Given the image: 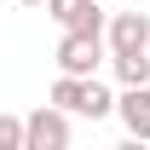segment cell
Here are the masks:
<instances>
[{"instance_id": "1", "label": "cell", "mask_w": 150, "mask_h": 150, "mask_svg": "<svg viewBox=\"0 0 150 150\" xmlns=\"http://www.w3.org/2000/svg\"><path fill=\"white\" fill-rule=\"evenodd\" d=\"M46 18L64 29V35H110V18H104V0H52Z\"/></svg>"}, {"instance_id": "2", "label": "cell", "mask_w": 150, "mask_h": 150, "mask_svg": "<svg viewBox=\"0 0 150 150\" xmlns=\"http://www.w3.org/2000/svg\"><path fill=\"white\" fill-rule=\"evenodd\" d=\"M110 40L104 35H64L58 40V69L75 75V81H98V58H104Z\"/></svg>"}, {"instance_id": "3", "label": "cell", "mask_w": 150, "mask_h": 150, "mask_svg": "<svg viewBox=\"0 0 150 150\" xmlns=\"http://www.w3.org/2000/svg\"><path fill=\"white\" fill-rule=\"evenodd\" d=\"M104 40H110V58H139V52H150V18H144V12H115Z\"/></svg>"}, {"instance_id": "4", "label": "cell", "mask_w": 150, "mask_h": 150, "mask_svg": "<svg viewBox=\"0 0 150 150\" xmlns=\"http://www.w3.org/2000/svg\"><path fill=\"white\" fill-rule=\"evenodd\" d=\"M29 150H69V115L52 104L29 110Z\"/></svg>"}, {"instance_id": "5", "label": "cell", "mask_w": 150, "mask_h": 150, "mask_svg": "<svg viewBox=\"0 0 150 150\" xmlns=\"http://www.w3.org/2000/svg\"><path fill=\"white\" fill-rule=\"evenodd\" d=\"M115 115H121L127 139H150V87H127L121 104H115Z\"/></svg>"}, {"instance_id": "6", "label": "cell", "mask_w": 150, "mask_h": 150, "mask_svg": "<svg viewBox=\"0 0 150 150\" xmlns=\"http://www.w3.org/2000/svg\"><path fill=\"white\" fill-rule=\"evenodd\" d=\"M46 104L64 115H81V104H87V81H75V75H58L52 81V93H46Z\"/></svg>"}, {"instance_id": "7", "label": "cell", "mask_w": 150, "mask_h": 150, "mask_svg": "<svg viewBox=\"0 0 150 150\" xmlns=\"http://www.w3.org/2000/svg\"><path fill=\"white\" fill-rule=\"evenodd\" d=\"M115 104H121V98H115L104 81H87V104H81V115H87V121H104V115H115Z\"/></svg>"}, {"instance_id": "8", "label": "cell", "mask_w": 150, "mask_h": 150, "mask_svg": "<svg viewBox=\"0 0 150 150\" xmlns=\"http://www.w3.org/2000/svg\"><path fill=\"white\" fill-rule=\"evenodd\" d=\"M115 64V81L121 87H150V52H139V58H110Z\"/></svg>"}, {"instance_id": "9", "label": "cell", "mask_w": 150, "mask_h": 150, "mask_svg": "<svg viewBox=\"0 0 150 150\" xmlns=\"http://www.w3.org/2000/svg\"><path fill=\"white\" fill-rule=\"evenodd\" d=\"M0 150H29V115H0Z\"/></svg>"}, {"instance_id": "10", "label": "cell", "mask_w": 150, "mask_h": 150, "mask_svg": "<svg viewBox=\"0 0 150 150\" xmlns=\"http://www.w3.org/2000/svg\"><path fill=\"white\" fill-rule=\"evenodd\" d=\"M115 150H150V139H121Z\"/></svg>"}, {"instance_id": "11", "label": "cell", "mask_w": 150, "mask_h": 150, "mask_svg": "<svg viewBox=\"0 0 150 150\" xmlns=\"http://www.w3.org/2000/svg\"><path fill=\"white\" fill-rule=\"evenodd\" d=\"M18 6H52V0H18Z\"/></svg>"}]
</instances>
